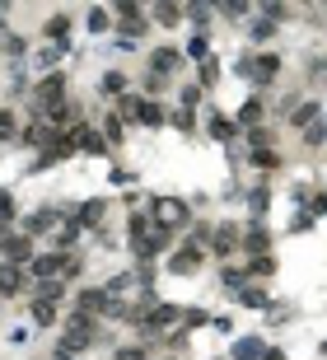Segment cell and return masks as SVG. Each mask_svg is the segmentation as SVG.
I'll use <instances>...</instances> for the list:
<instances>
[{
  "mask_svg": "<svg viewBox=\"0 0 327 360\" xmlns=\"http://www.w3.org/2000/svg\"><path fill=\"white\" fill-rule=\"evenodd\" d=\"M29 94H33V117H43V112L70 103V80L61 70H52V75H38V84H33Z\"/></svg>",
  "mask_w": 327,
  "mask_h": 360,
  "instance_id": "1",
  "label": "cell"
},
{
  "mask_svg": "<svg viewBox=\"0 0 327 360\" xmlns=\"http://www.w3.org/2000/svg\"><path fill=\"white\" fill-rule=\"evenodd\" d=\"M150 216H155L159 230L178 234L183 225H192V202H183V197H150Z\"/></svg>",
  "mask_w": 327,
  "mask_h": 360,
  "instance_id": "2",
  "label": "cell"
},
{
  "mask_svg": "<svg viewBox=\"0 0 327 360\" xmlns=\"http://www.w3.org/2000/svg\"><path fill=\"white\" fill-rule=\"evenodd\" d=\"M66 206H38V211H29V216L19 220V234H29V239H52L56 230L66 225Z\"/></svg>",
  "mask_w": 327,
  "mask_h": 360,
  "instance_id": "3",
  "label": "cell"
},
{
  "mask_svg": "<svg viewBox=\"0 0 327 360\" xmlns=\"http://www.w3.org/2000/svg\"><path fill=\"white\" fill-rule=\"evenodd\" d=\"M150 10L145 5H136V0H122V5H112V19H117V29H122V38H145V29H150Z\"/></svg>",
  "mask_w": 327,
  "mask_h": 360,
  "instance_id": "4",
  "label": "cell"
},
{
  "mask_svg": "<svg viewBox=\"0 0 327 360\" xmlns=\"http://www.w3.org/2000/svg\"><path fill=\"white\" fill-rule=\"evenodd\" d=\"M108 304H112V295L103 290V285H84V290L75 295V313H79V318H89V323L108 318Z\"/></svg>",
  "mask_w": 327,
  "mask_h": 360,
  "instance_id": "5",
  "label": "cell"
},
{
  "mask_svg": "<svg viewBox=\"0 0 327 360\" xmlns=\"http://www.w3.org/2000/svg\"><path fill=\"white\" fill-rule=\"evenodd\" d=\"M183 47H173V43H164V47H155L150 52V61H145V70H155V75H164V80H173L178 70H183Z\"/></svg>",
  "mask_w": 327,
  "mask_h": 360,
  "instance_id": "6",
  "label": "cell"
},
{
  "mask_svg": "<svg viewBox=\"0 0 327 360\" xmlns=\"http://www.w3.org/2000/svg\"><path fill=\"white\" fill-rule=\"evenodd\" d=\"M24 290H33V276H29V267L0 262V299H15V295H24Z\"/></svg>",
  "mask_w": 327,
  "mask_h": 360,
  "instance_id": "7",
  "label": "cell"
},
{
  "mask_svg": "<svg viewBox=\"0 0 327 360\" xmlns=\"http://www.w3.org/2000/svg\"><path fill=\"white\" fill-rule=\"evenodd\" d=\"M243 248V225L238 220H225V225H215V234H211V253H220V257H229V253Z\"/></svg>",
  "mask_w": 327,
  "mask_h": 360,
  "instance_id": "8",
  "label": "cell"
},
{
  "mask_svg": "<svg viewBox=\"0 0 327 360\" xmlns=\"http://www.w3.org/2000/svg\"><path fill=\"white\" fill-rule=\"evenodd\" d=\"M201 257H206V248H192V243H183V248H173L169 253V276H197V267H201Z\"/></svg>",
  "mask_w": 327,
  "mask_h": 360,
  "instance_id": "9",
  "label": "cell"
},
{
  "mask_svg": "<svg viewBox=\"0 0 327 360\" xmlns=\"http://www.w3.org/2000/svg\"><path fill=\"white\" fill-rule=\"evenodd\" d=\"M70 220H79L84 230H103V220H108V197H89L84 206L70 211Z\"/></svg>",
  "mask_w": 327,
  "mask_h": 360,
  "instance_id": "10",
  "label": "cell"
},
{
  "mask_svg": "<svg viewBox=\"0 0 327 360\" xmlns=\"http://www.w3.org/2000/svg\"><path fill=\"white\" fill-rule=\"evenodd\" d=\"M206 131H211L220 145H229L234 136H238V122H234L229 112H220V108H206Z\"/></svg>",
  "mask_w": 327,
  "mask_h": 360,
  "instance_id": "11",
  "label": "cell"
},
{
  "mask_svg": "<svg viewBox=\"0 0 327 360\" xmlns=\"http://www.w3.org/2000/svg\"><path fill=\"white\" fill-rule=\"evenodd\" d=\"M70 136H75V150H79V155H108V141H103V131H98V126H84V122H79Z\"/></svg>",
  "mask_w": 327,
  "mask_h": 360,
  "instance_id": "12",
  "label": "cell"
},
{
  "mask_svg": "<svg viewBox=\"0 0 327 360\" xmlns=\"http://www.w3.org/2000/svg\"><path fill=\"white\" fill-rule=\"evenodd\" d=\"M266 248H271V230H266L262 220L243 225V253H252V257H266Z\"/></svg>",
  "mask_w": 327,
  "mask_h": 360,
  "instance_id": "13",
  "label": "cell"
},
{
  "mask_svg": "<svg viewBox=\"0 0 327 360\" xmlns=\"http://www.w3.org/2000/svg\"><path fill=\"white\" fill-rule=\"evenodd\" d=\"M136 126H150V131H159V126H169V108H164L159 98H140Z\"/></svg>",
  "mask_w": 327,
  "mask_h": 360,
  "instance_id": "14",
  "label": "cell"
},
{
  "mask_svg": "<svg viewBox=\"0 0 327 360\" xmlns=\"http://www.w3.org/2000/svg\"><path fill=\"white\" fill-rule=\"evenodd\" d=\"M70 29H75V19L66 15V10H56V15L43 24V38H47V43H61V47H70V43H66V38H70Z\"/></svg>",
  "mask_w": 327,
  "mask_h": 360,
  "instance_id": "15",
  "label": "cell"
},
{
  "mask_svg": "<svg viewBox=\"0 0 327 360\" xmlns=\"http://www.w3.org/2000/svg\"><path fill=\"white\" fill-rule=\"evenodd\" d=\"M33 257H38V253H33V239H29V234H15V239H10V248H5V262L33 267Z\"/></svg>",
  "mask_w": 327,
  "mask_h": 360,
  "instance_id": "16",
  "label": "cell"
},
{
  "mask_svg": "<svg viewBox=\"0 0 327 360\" xmlns=\"http://www.w3.org/2000/svg\"><path fill=\"white\" fill-rule=\"evenodd\" d=\"M280 75V57L262 52V57H252V84H271Z\"/></svg>",
  "mask_w": 327,
  "mask_h": 360,
  "instance_id": "17",
  "label": "cell"
},
{
  "mask_svg": "<svg viewBox=\"0 0 327 360\" xmlns=\"http://www.w3.org/2000/svg\"><path fill=\"white\" fill-rule=\"evenodd\" d=\"M29 318H33V328H56L61 318H56V304L52 299H38L33 295V304H29Z\"/></svg>",
  "mask_w": 327,
  "mask_h": 360,
  "instance_id": "18",
  "label": "cell"
},
{
  "mask_svg": "<svg viewBox=\"0 0 327 360\" xmlns=\"http://www.w3.org/2000/svg\"><path fill=\"white\" fill-rule=\"evenodd\" d=\"M150 15H155V24H159V29H178V24H183V15H187V5H173V0H159V5L150 10Z\"/></svg>",
  "mask_w": 327,
  "mask_h": 360,
  "instance_id": "19",
  "label": "cell"
},
{
  "mask_svg": "<svg viewBox=\"0 0 327 360\" xmlns=\"http://www.w3.org/2000/svg\"><path fill=\"white\" fill-rule=\"evenodd\" d=\"M98 94L122 98V94H131V80H126L122 70H103V75H98Z\"/></svg>",
  "mask_w": 327,
  "mask_h": 360,
  "instance_id": "20",
  "label": "cell"
},
{
  "mask_svg": "<svg viewBox=\"0 0 327 360\" xmlns=\"http://www.w3.org/2000/svg\"><path fill=\"white\" fill-rule=\"evenodd\" d=\"M220 285H225V290H234V295H243V290L252 285V276L243 271V267H229V262H225V267H220Z\"/></svg>",
  "mask_w": 327,
  "mask_h": 360,
  "instance_id": "21",
  "label": "cell"
},
{
  "mask_svg": "<svg viewBox=\"0 0 327 360\" xmlns=\"http://www.w3.org/2000/svg\"><path fill=\"white\" fill-rule=\"evenodd\" d=\"M266 356V342L262 337H238L234 342V351H229V360H262Z\"/></svg>",
  "mask_w": 327,
  "mask_h": 360,
  "instance_id": "22",
  "label": "cell"
},
{
  "mask_svg": "<svg viewBox=\"0 0 327 360\" xmlns=\"http://www.w3.org/2000/svg\"><path fill=\"white\" fill-rule=\"evenodd\" d=\"M0 57H5V61H24V57H29V38H24V33H5V38H0Z\"/></svg>",
  "mask_w": 327,
  "mask_h": 360,
  "instance_id": "23",
  "label": "cell"
},
{
  "mask_svg": "<svg viewBox=\"0 0 327 360\" xmlns=\"http://www.w3.org/2000/svg\"><path fill=\"white\" fill-rule=\"evenodd\" d=\"M112 24H117V19H112L108 5H93V10H84V29H89V33H108Z\"/></svg>",
  "mask_w": 327,
  "mask_h": 360,
  "instance_id": "24",
  "label": "cell"
},
{
  "mask_svg": "<svg viewBox=\"0 0 327 360\" xmlns=\"http://www.w3.org/2000/svg\"><path fill=\"white\" fill-rule=\"evenodd\" d=\"M66 52H70V47H61V43H43V47H38V57H33V61H38V70H47V75H52V66L61 61Z\"/></svg>",
  "mask_w": 327,
  "mask_h": 360,
  "instance_id": "25",
  "label": "cell"
},
{
  "mask_svg": "<svg viewBox=\"0 0 327 360\" xmlns=\"http://www.w3.org/2000/svg\"><path fill=\"white\" fill-rule=\"evenodd\" d=\"M234 122H238V126H248V131H252V126H262V98L252 94L248 103L238 108V117H234Z\"/></svg>",
  "mask_w": 327,
  "mask_h": 360,
  "instance_id": "26",
  "label": "cell"
},
{
  "mask_svg": "<svg viewBox=\"0 0 327 360\" xmlns=\"http://www.w3.org/2000/svg\"><path fill=\"white\" fill-rule=\"evenodd\" d=\"M248 164H252L257 173H276L280 164H285V159H280L276 150H252V155H248Z\"/></svg>",
  "mask_w": 327,
  "mask_h": 360,
  "instance_id": "27",
  "label": "cell"
},
{
  "mask_svg": "<svg viewBox=\"0 0 327 360\" xmlns=\"http://www.w3.org/2000/svg\"><path fill=\"white\" fill-rule=\"evenodd\" d=\"M248 211L252 216H266V211H271V188H266V183L248 188Z\"/></svg>",
  "mask_w": 327,
  "mask_h": 360,
  "instance_id": "28",
  "label": "cell"
},
{
  "mask_svg": "<svg viewBox=\"0 0 327 360\" xmlns=\"http://www.w3.org/2000/svg\"><path fill=\"white\" fill-rule=\"evenodd\" d=\"M169 126H173V131H183V136H197V112L173 108V112H169Z\"/></svg>",
  "mask_w": 327,
  "mask_h": 360,
  "instance_id": "29",
  "label": "cell"
},
{
  "mask_svg": "<svg viewBox=\"0 0 327 360\" xmlns=\"http://www.w3.org/2000/svg\"><path fill=\"white\" fill-rule=\"evenodd\" d=\"M318 117H323V112H318V103H295V112H290V122H295L299 131H309Z\"/></svg>",
  "mask_w": 327,
  "mask_h": 360,
  "instance_id": "30",
  "label": "cell"
},
{
  "mask_svg": "<svg viewBox=\"0 0 327 360\" xmlns=\"http://www.w3.org/2000/svg\"><path fill=\"white\" fill-rule=\"evenodd\" d=\"M103 141H108V145H122L126 141V122L117 117V112H108V117H103Z\"/></svg>",
  "mask_w": 327,
  "mask_h": 360,
  "instance_id": "31",
  "label": "cell"
},
{
  "mask_svg": "<svg viewBox=\"0 0 327 360\" xmlns=\"http://www.w3.org/2000/svg\"><path fill=\"white\" fill-rule=\"evenodd\" d=\"M19 220V197L10 188H0V225H15Z\"/></svg>",
  "mask_w": 327,
  "mask_h": 360,
  "instance_id": "32",
  "label": "cell"
},
{
  "mask_svg": "<svg viewBox=\"0 0 327 360\" xmlns=\"http://www.w3.org/2000/svg\"><path fill=\"white\" fill-rule=\"evenodd\" d=\"M5 141H19V117L15 108H0V145Z\"/></svg>",
  "mask_w": 327,
  "mask_h": 360,
  "instance_id": "33",
  "label": "cell"
},
{
  "mask_svg": "<svg viewBox=\"0 0 327 360\" xmlns=\"http://www.w3.org/2000/svg\"><path fill=\"white\" fill-rule=\"evenodd\" d=\"M183 57H187V61H211V43H206V33H197V38L187 43Z\"/></svg>",
  "mask_w": 327,
  "mask_h": 360,
  "instance_id": "34",
  "label": "cell"
},
{
  "mask_svg": "<svg viewBox=\"0 0 327 360\" xmlns=\"http://www.w3.org/2000/svg\"><path fill=\"white\" fill-rule=\"evenodd\" d=\"M248 276H252V281H266V276H276V257H271V253H266V257H252V262H248Z\"/></svg>",
  "mask_w": 327,
  "mask_h": 360,
  "instance_id": "35",
  "label": "cell"
},
{
  "mask_svg": "<svg viewBox=\"0 0 327 360\" xmlns=\"http://www.w3.org/2000/svg\"><path fill=\"white\" fill-rule=\"evenodd\" d=\"M201 98H206V89H201V84H183V94H178V108L197 112V108H201Z\"/></svg>",
  "mask_w": 327,
  "mask_h": 360,
  "instance_id": "36",
  "label": "cell"
},
{
  "mask_svg": "<svg viewBox=\"0 0 327 360\" xmlns=\"http://www.w3.org/2000/svg\"><path fill=\"white\" fill-rule=\"evenodd\" d=\"M112 360H150V346L145 342H126V346L112 351Z\"/></svg>",
  "mask_w": 327,
  "mask_h": 360,
  "instance_id": "37",
  "label": "cell"
},
{
  "mask_svg": "<svg viewBox=\"0 0 327 360\" xmlns=\"http://www.w3.org/2000/svg\"><path fill=\"white\" fill-rule=\"evenodd\" d=\"M33 295L56 304V299H66V281H38V285H33Z\"/></svg>",
  "mask_w": 327,
  "mask_h": 360,
  "instance_id": "38",
  "label": "cell"
},
{
  "mask_svg": "<svg viewBox=\"0 0 327 360\" xmlns=\"http://www.w3.org/2000/svg\"><path fill=\"white\" fill-rule=\"evenodd\" d=\"M271 141H276V126H252V131H248L252 150H271Z\"/></svg>",
  "mask_w": 327,
  "mask_h": 360,
  "instance_id": "39",
  "label": "cell"
},
{
  "mask_svg": "<svg viewBox=\"0 0 327 360\" xmlns=\"http://www.w3.org/2000/svg\"><path fill=\"white\" fill-rule=\"evenodd\" d=\"M238 304H248V309H266V304H271V295H266L262 285H248V290L238 295Z\"/></svg>",
  "mask_w": 327,
  "mask_h": 360,
  "instance_id": "40",
  "label": "cell"
},
{
  "mask_svg": "<svg viewBox=\"0 0 327 360\" xmlns=\"http://www.w3.org/2000/svg\"><path fill=\"white\" fill-rule=\"evenodd\" d=\"M183 328H187V332L211 328V313H206V309H183Z\"/></svg>",
  "mask_w": 327,
  "mask_h": 360,
  "instance_id": "41",
  "label": "cell"
},
{
  "mask_svg": "<svg viewBox=\"0 0 327 360\" xmlns=\"http://www.w3.org/2000/svg\"><path fill=\"white\" fill-rule=\"evenodd\" d=\"M215 15H225L234 24V19H243L248 15V5H243V0H225V5H215Z\"/></svg>",
  "mask_w": 327,
  "mask_h": 360,
  "instance_id": "42",
  "label": "cell"
},
{
  "mask_svg": "<svg viewBox=\"0 0 327 360\" xmlns=\"http://www.w3.org/2000/svg\"><path fill=\"white\" fill-rule=\"evenodd\" d=\"M327 141V117H318V122L304 131V145H323Z\"/></svg>",
  "mask_w": 327,
  "mask_h": 360,
  "instance_id": "43",
  "label": "cell"
},
{
  "mask_svg": "<svg viewBox=\"0 0 327 360\" xmlns=\"http://www.w3.org/2000/svg\"><path fill=\"white\" fill-rule=\"evenodd\" d=\"M211 10H215V5H187V15H192L197 29H211Z\"/></svg>",
  "mask_w": 327,
  "mask_h": 360,
  "instance_id": "44",
  "label": "cell"
},
{
  "mask_svg": "<svg viewBox=\"0 0 327 360\" xmlns=\"http://www.w3.org/2000/svg\"><path fill=\"white\" fill-rule=\"evenodd\" d=\"M215 80H220V61L211 57V61H201V80H197V84H201V89H211Z\"/></svg>",
  "mask_w": 327,
  "mask_h": 360,
  "instance_id": "45",
  "label": "cell"
},
{
  "mask_svg": "<svg viewBox=\"0 0 327 360\" xmlns=\"http://www.w3.org/2000/svg\"><path fill=\"white\" fill-rule=\"evenodd\" d=\"M309 216H327V192H309Z\"/></svg>",
  "mask_w": 327,
  "mask_h": 360,
  "instance_id": "46",
  "label": "cell"
},
{
  "mask_svg": "<svg viewBox=\"0 0 327 360\" xmlns=\"http://www.w3.org/2000/svg\"><path fill=\"white\" fill-rule=\"evenodd\" d=\"M108 178H112V188H131V183H136V173H131V169H112Z\"/></svg>",
  "mask_w": 327,
  "mask_h": 360,
  "instance_id": "47",
  "label": "cell"
},
{
  "mask_svg": "<svg viewBox=\"0 0 327 360\" xmlns=\"http://www.w3.org/2000/svg\"><path fill=\"white\" fill-rule=\"evenodd\" d=\"M271 33H276V24H271V19H257V24H252V38H257V43H266Z\"/></svg>",
  "mask_w": 327,
  "mask_h": 360,
  "instance_id": "48",
  "label": "cell"
},
{
  "mask_svg": "<svg viewBox=\"0 0 327 360\" xmlns=\"http://www.w3.org/2000/svg\"><path fill=\"white\" fill-rule=\"evenodd\" d=\"M19 234V230H15V225H0V253H5V248H10V239H15Z\"/></svg>",
  "mask_w": 327,
  "mask_h": 360,
  "instance_id": "49",
  "label": "cell"
},
{
  "mask_svg": "<svg viewBox=\"0 0 327 360\" xmlns=\"http://www.w3.org/2000/svg\"><path fill=\"white\" fill-rule=\"evenodd\" d=\"M211 328H215V332H234V313H229V318H211Z\"/></svg>",
  "mask_w": 327,
  "mask_h": 360,
  "instance_id": "50",
  "label": "cell"
},
{
  "mask_svg": "<svg viewBox=\"0 0 327 360\" xmlns=\"http://www.w3.org/2000/svg\"><path fill=\"white\" fill-rule=\"evenodd\" d=\"M262 360H285V351H276V346H266V356Z\"/></svg>",
  "mask_w": 327,
  "mask_h": 360,
  "instance_id": "51",
  "label": "cell"
},
{
  "mask_svg": "<svg viewBox=\"0 0 327 360\" xmlns=\"http://www.w3.org/2000/svg\"><path fill=\"white\" fill-rule=\"evenodd\" d=\"M323 356H327V342H323Z\"/></svg>",
  "mask_w": 327,
  "mask_h": 360,
  "instance_id": "52",
  "label": "cell"
},
{
  "mask_svg": "<svg viewBox=\"0 0 327 360\" xmlns=\"http://www.w3.org/2000/svg\"><path fill=\"white\" fill-rule=\"evenodd\" d=\"M220 360H225V356H220Z\"/></svg>",
  "mask_w": 327,
  "mask_h": 360,
  "instance_id": "53",
  "label": "cell"
},
{
  "mask_svg": "<svg viewBox=\"0 0 327 360\" xmlns=\"http://www.w3.org/2000/svg\"><path fill=\"white\" fill-rule=\"evenodd\" d=\"M169 360H173V356H169Z\"/></svg>",
  "mask_w": 327,
  "mask_h": 360,
  "instance_id": "54",
  "label": "cell"
}]
</instances>
